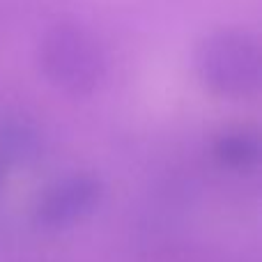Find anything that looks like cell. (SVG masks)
Returning <instances> with one entry per match:
<instances>
[{
    "label": "cell",
    "instance_id": "5",
    "mask_svg": "<svg viewBox=\"0 0 262 262\" xmlns=\"http://www.w3.org/2000/svg\"><path fill=\"white\" fill-rule=\"evenodd\" d=\"M41 140L37 131L23 120H5L0 124V161L26 163L39 154Z\"/></svg>",
    "mask_w": 262,
    "mask_h": 262
},
{
    "label": "cell",
    "instance_id": "3",
    "mask_svg": "<svg viewBox=\"0 0 262 262\" xmlns=\"http://www.w3.org/2000/svg\"><path fill=\"white\" fill-rule=\"evenodd\" d=\"M104 198V182L88 170L53 180L35 203V221L49 230H62L85 221Z\"/></svg>",
    "mask_w": 262,
    "mask_h": 262
},
{
    "label": "cell",
    "instance_id": "2",
    "mask_svg": "<svg viewBox=\"0 0 262 262\" xmlns=\"http://www.w3.org/2000/svg\"><path fill=\"white\" fill-rule=\"evenodd\" d=\"M39 64L51 83L69 95H88L106 74V55L97 37L74 21H60L39 41Z\"/></svg>",
    "mask_w": 262,
    "mask_h": 262
},
{
    "label": "cell",
    "instance_id": "4",
    "mask_svg": "<svg viewBox=\"0 0 262 262\" xmlns=\"http://www.w3.org/2000/svg\"><path fill=\"white\" fill-rule=\"evenodd\" d=\"M260 136L253 129H226L212 143L214 159L232 170L255 168L260 161Z\"/></svg>",
    "mask_w": 262,
    "mask_h": 262
},
{
    "label": "cell",
    "instance_id": "6",
    "mask_svg": "<svg viewBox=\"0 0 262 262\" xmlns=\"http://www.w3.org/2000/svg\"><path fill=\"white\" fill-rule=\"evenodd\" d=\"M3 182H5V163L0 161V189H3Z\"/></svg>",
    "mask_w": 262,
    "mask_h": 262
},
{
    "label": "cell",
    "instance_id": "1",
    "mask_svg": "<svg viewBox=\"0 0 262 262\" xmlns=\"http://www.w3.org/2000/svg\"><path fill=\"white\" fill-rule=\"evenodd\" d=\"M193 67L214 95L242 99L258 92L262 53L255 35L242 28H219L195 44Z\"/></svg>",
    "mask_w": 262,
    "mask_h": 262
}]
</instances>
